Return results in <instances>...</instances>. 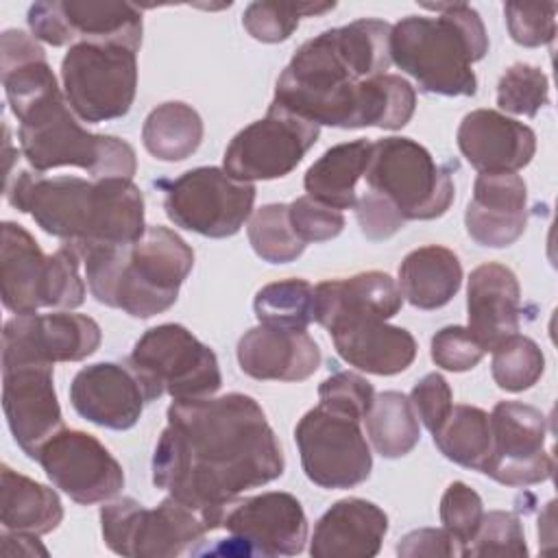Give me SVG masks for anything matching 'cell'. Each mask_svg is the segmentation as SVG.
I'll list each match as a JSON object with an SVG mask.
<instances>
[{"label":"cell","instance_id":"6da1fadb","mask_svg":"<svg viewBox=\"0 0 558 558\" xmlns=\"http://www.w3.org/2000/svg\"><path fill=\"white\" fill-rule=\"evenodd\" d=\"M166 418L153 484L198 510L209 532L227 504L283 475L281 442L248 395L172 401Z\"/></svg>","mask_w":558,"mask_h":558},{"label":"cell","instance_id":"7a4b0ae2","mask_svg":"<svg viewBox=\"0 0 558 558\" xmlns=\"http://www.w3.org/2000/svg\"><path fill=\"white\" fill-rule=\"evenodd\" d=\"M390 31L384 20L362 17L307 39L279 74L272 102L318 126H405L416 92L386 72L392 63Z\"/></svg>","mask_w":558,"mask_h":558},{"label":"cell","instance_id":"3957f363","mask_svg":"<svg viewBox=\"0 0 558 558\" xmlns=\"http://www.w3.org/2000/svg\"><path fill=\"white\" fill-rule=\"evenodd\" d=\"M4 196L48 235L76 246L126 244L146 229L144 196L131 179L87 181L20 170L4 179Z\"/></svg>","mask_w":558,"mask_h":558},{"label":"cell","instance_id":"277c9868","mask_svg":"<svg viewBox=\"0 0 558 558\" xmlns=\"http://www.w3.org/2000/svg\"><path fill=\"white\" fill-rule=\"evenodd\" d=\"M76 248L85 264L92 296L133 318H150L172 307L194 266L190 244L161 225L146 227L137 240L126 244Z\"/></svg>","mask_w":558,"mask_h":558},{"label":"cell","instance_id":"5b68a950","mask_svg":"<svg viewBox=\"0 0 558 558\" xmlns=\"http://www.w3.org/2000/svg\"><path fill=\"white\" fill-rule=\"evenodd\" d=\"M423 7L436 15L399 20L390 31V59L425 94L473 96L477 76L471 65L488 52L480 13L464 2Z\"/></svg>","mask_w":558,"mask_h":558},{"label":"cell","instance_id":"8992f818","mask_svg":"<svg viewBox=\"0 0 558 558\" xmlns=\"http://www.w3.org/2000/svg\"><path fill=\"white\" fill-rule=\"evenodd\" d=\"M72 113L59 87L13 113L20 122L22 155L35 172L76 166L92 179H133L137 168L133 146L116 135L89 133Z\"/></svg>","mask_w":558,"mask_h":558},{"label":"cell","instance_id":"52a82bcc","mask_svg":"<svg viewBox=\"0 0 558 558\" xmlns=\"http://www.w3.org/2000/svg\"><path fill=\"white\" fill-rule=\"evenodd\" d=\"M81 264L83 257L74 244L63 242L52 255H46L22 225L2 222V303L15 316L37 314L41 307L74 310L83 305Z\"/></svg>","mask_w":558,"mask_h":558},{"label":"cell","instance_id":"ba28073f","mask_svg":"<svg viewBox=\"0 0 558 558\" xmlns=\"http://www.w3.org/2000/svg\"><path fill=\"white\" fill-rule=\"evenodd\" d=\"M364 179L368 192L386 198L405 222L440 218L456 194L451 174L410 137L373 142Z\"/></svg>","mask_w":558,"mask_h":558},{"label":"cell","instance_id":"9c48e42d","mask_svg":"<svg viewBox=\"0 0 558 558\" xmlns=\"http://www.w3.org/2000/svg\"><path fill=\"white\" fill-rule=\"evenodd\" d=\"M126 362L140 375L148 401L163 392L174 401L214 397L222 386L216 353L177 323L146 329Z\"/></svg>","mask_w":558,"mask_h":558},{"label":"cell","instance_id":"30bf717a","mask_svg":"<svg viewBox=\"0 0 558 558\" xmlns=\"http://www.w3.org/2000/svg\"><path fill=\"white\" fill-rule=\"evenodd\" d=\"M63 96L87 124L129 113L137 92V50L124 44L76 41L61 61Z\"/></svg>","mask_w":558,"mask_h":558},{"label":"cell","instance_id":"8fae6325","mask_svg":"<svg viewBox=\"0 0 558 558\" xmlns=\"http://www.w3.org/2000/svg\"><path fill=\"white\" fill-rule=\"evenodd\" d=\"M100 530L105 545L126 558L181 556L209 532L203 514L172 495L153 510L133 497L113 499L100 508Z\"/></svg>","mask_w":558,"mask_h":558},{"label":"cell","instance_id":"7c38bea8","mask_svg":"<svg viewBox=\"0 0 558 558\" xmlns=\"http://www.w3.org/2000/svg\"><path fill=\"white\" fill-rule=\"evenodd\" d=\"M159 185L170 222L205 238H231L253 214L255 185L233 179L225 168L201 166Z\"/></svg>","mask_w":558,"mask_h":558},{"label":"cell","instance_id":"4fadbf2b","mask_svg":"<svg viewBox=\"0 0 558 558\" xmlns=\"http://www.w3.org/2000/svg\"><path fill=\"white\" fill-rule=\"evenodd\" d=\"M360 423V418L323 403L301 416L294 427V442L310 482L336 490L368 480L373 456Z\"/></svg>","mask_w":558,"mask_h":558},{"label":"cell","instance_id":"5bb4252c","mask_svg":"<svg viewBox=\"0 0 558 558\" xmlns=\"http://www.w3.org/2000/svg\"><path fill=\"white\" fill-rule=\"evenodd\" d=\"M320 126L270 102L262 120L233 135L225 150V172L238 181H270L290 174L316 144Z\"/></svg>","mask_w":558,"mask_h":558},{"label":"cell","instance_id":"9a60e30c","mask_svg":"<svg viewBox=\"0 0 558 558\" xmlns=\"http://www.w3.org/2000/svg\"><path fill=\"white\" fill-rule=\"evenodd\" d=\"M216 530H227V554L244 556H294L301 554L307 541V519L301 501L281 490H270L253 497H238L227 504Z\"/></svg>","mask_w":558,"mask_h":558},{"label":"cell","instance_id":"2e32d148","mask_svg":"<svg viewBox=\"0 0 558 558\" xmlns=\"http://www.w3.org/2000/svg\"><path fill=\"white\" fill-rule=\"evenodd\" d=\"M35 39L50 46L76 41L142 46V11L116 0H46L35 2L26 15Z\"/></svg>","mask_w":558,"mask_h":558},{"label":"cell","instance_id":"e0dca14e","mask_svg":"<svg viewBox=\"0 0 558 558\" xmlns=\"http://www.w3.org/2000/svg\"><path fill=\"white\" fill-rule=\"evenodd\" d=\"M35 460L52 486L81 506L109 501L124 488L120 462L96 436L81 429H59Z\"/></svg>","mask_w":558,"mask_h":558},{"label":"cell","instance_id":"ac0fdd59","mask_svg":"<svg viewBox=\"0 0 558 558\" xmlns=\"http://www.w3.org/2000/svg\"><path fill=\"white\" fill-rule=\"evenodd\" d=\"M493 456L484 475L504 486H532L547 482L554 458L545 451L547 418L534 405L499 401L490 412Z\"/></svg>","mask_w":558,"mask_h":558},{"label":"cell","instance_id":"d6986e66","mask_svg":"<svg viewBox=\"0 0 558 558\" xmlns=\"http://www.w3.org/2000/svg\"><path fill=\"white\" fill-rule=\"evenodd\" d=\"M100 340L98 323L85 314L13 316L2 331V364L81 362L96 353Z\"/></svg>","mask_w":558,"mask_h":558},{"label":"cell","instance_id":"ffe728a7","mask_svg":"<svg viewBox=\"0 0 558 558\" xmlns=\"http://www.w3.org/2000/svg\"><path fill=\"white\" fill-rule=\"evenodd\" d=\"M52 368L41 362L2 364L4 416L15 442L33 460L41 445L63 429Z\"/></svg>","mask_w":558,"mask_h":558},{"label":"cell","instance_id":"44dd1931","mask_svg":"<svg viewBox=\"0 0 558 558\" xmlns=\"http://www.w3.org/2000/svg\"><path fill=\"white\" fill-rule=\"evenodd\" d=\"M72 408L89 423L107 429H131L150 403L140 375L124 360L81 368L70 384Z\"/></svg>","mask_w":558,"mask_h":558},{"label":"cell","instance_id":"7402d4cb","mask_svg":"<svg viewBox=\"0 0 558 558\" xmlns=\"http://www.w3.org/2000/svg\"><path fill=\"white\" fill-rule=\"evenodd\" d=\"M466 233L482 246L504 248L527 227V187L517 172H480L464 211Z\"/></svg>","mask_w":558,"mask_h":558},{"label":"cell","instance_id":"603a6c76","mask_svg":"<svg viewBox=\"0 0 558 558\" xmlns=\"http://www.w3.org/2000/svg\"><path fill=\"white\" fill-rule=\"evenodd\" d=\"M458 148L477 172H519L536 153V133L499 111L466 113L456 135Z\"/></svg>","mask_w":558,"mask_h":558},{"label":"cell","instance_id":"cb8c5ba5","mask_svg":"<svg viewBox=\"0 0 558 558\" xmlns=\"http://www.w3.org/2000/svg\"><path fill=\"white\" fill-rule=\"evenodd\" d=\"M320 349L307 329L259 323L238 340V364L253 379L303 381L320 366Z\"/></svg>","mask_w":558,"mask_h":558},{"label":"cell","instance_id":"d4e9b609","mask_svg":"<svg viewBox=\"0 0 558 558\" xmlns=\"http://www.w3.org/2000/svg\"><path fill=\"white\" fill-rule=\"evenodd\" d=\"M338 355L371 375H397L416 357V340L403 329L388 325L379 316L344 318L327 327Z\"/></svg>","mask_w":558,"mask_h":558},{"label":"cell","instance_id":"484cf974","mask_svg":"<svg viewBox=\"0 0 558 558\" xmlns=\"http://www.w3.org/2000/svg\"><path fill=\"white\" fill-rule=\"evenodd\" d=\"M519 279L508 266L486 262L471 270L466 286V329L484 351H493L519 331Z\"/></svg>","mask_w":558,"mask_h":558},{"label":"cell","instance_id":"4316f807","mask_svg":"<svg viewBox=\"0 0 558 558\" xmlns=\"http://www.w3.org/2000/svg\"><path fill=\"white\" fill-rule=\"evenodd\" d=\"M388 532L386 512L362 497L336 501L318 521L310 541L314 558H373Z\"/></svg>","mask_w":558,"mask_h":558},{"label":"cell","instance_id":"83f0119b","mask_svg":"<svg viewBox=\"0 0 558 558\" xmlns=\"http://www.w3.org/2000/svg\"><path fill=\"white\" fill-rule=\"evenodd\" d=\"M403 305L399 286L388 272L366 270L344 279H327L314 288V320L331 327L338 320L355 316L392 318Z\"/></svg>","mask_w":558,"mask_h":558},{"label":"cell","instance_id":"f1b7e54d","mask_svg":"<svg viewBox=\"0 0 558 558\" xmlns=\"http://www.w3.org/2000/svg\"><path fill=\"white\" fill-rule=\"evenodd\" d=\"M462 286V264L458 255L438 244L410 251L399 266V292L418 310L447 305Z\"/></svg>","mask_w":558,"mask_h":558},{"label":"cell","instance_id":"f546056e","mask_svg":"<svg viewBox=\"0 0 558 558\" xmlns=\"http://www.w3.org/2000/svg\"><path fill=\"white\" fill-rule=\"evenodd\" d=\"M373 142L360 137L327 148L305 172L303 187L314 201L338 211L357 203V181L364 177Z\"/></svg>","mask_w":558,"mask_h":558},{"label":"cell","instance_id":"4dcf8cb0","mask_svg":"<svg viewBox=\"0 0 558 558\" xmlns=\"http://www.w3.org/2000/svg\"><path fill=\"white\" fill-rule=\"evenodd\" d=\"M0 70L13 113L59 87L44 48L17 28H7L0 37Z\"/></svg>","mask_w":558,"mask_h":558},{"label":"cell","instance_id":"1f68e13d","mask_svg":"<svg viewBox=\"0 0 558 558\" xmlns=\"http://www.w3.org/2000/svg\"><path fill=\"white\" fill-rule=\"evenodd\" d=\"M0 477L2 530L39 536L59 527L63 519V506L52 488L13 471L9 464H2Z\"/></svg>","mask_w":558,"mask_h":558},{"label":"cell","instance_id":"d6a6232c","mask_svg":"<svg viewBox=\"0 0 558 558\" xmlns=\"http://www.w3.org/2000/svg\"><path fill=\"white\" fill-rule=\"evenodd\" d=\"M438 451L464 466L484 473L493 456L490 414L482 408L458 403L451 408L445 423L432 434Z\"/></svg>","mask_w":558,"mask_h":558},{"label":"cell","instance_id":"836d02e7","mask_svg":"<svg viewBox=\"0 0 558 558\" xmlns=\"http://www.w3.org/2000/svg\"><path fill=\"white\" fill-rule=\"evenodd\" d=\"M203 120L198 111L181 100L155 107L142 126L144 148L161 161H183L203 142Z\"/></svg>","mask_w":558,"mask_h":558},{"label":"cell","instance_id":"e575fe53","mask_svg":"<svg viewBox=\"0 0 558 558\" xmlns=\"http://www.w3.org/2000/svg\"><path fill=\"white\" fill-rule=\"evenodd\" d=\"M364 421L368 440L381 458H401L410 453L421 438L414 405L410 397L397 390H384L375 395Z\"/></svg>","mask_w":558,"mask_h":558},{"label":"cell","instance_id":"d590c367","mask_svg":"<svg viewBox=\"0 0 558 558\" xmlns=\"http://www.w3.org/2000/svg\"><path fill=\"white\" fill-rule=\"evenodd\" d=\"M253 310L259 323L307 329L314 320V286L305 279H281L257 290Z\"/></svg>","mask_w":558,"mask_h":558},{"label":"cell","instance_id":"8d00e7d4","mask_svg":"<svg viewBox=\"0 0 558 558\" xmlns=\"http://www.w3.org/2000/svg\"><path fill=\"white\" fill-rule=\"evenodd\" d=\"M246 233L255 255L268 264L294 262L307 246L294 233L288 216V205L283 203H270L255 209L248 218Z\"/></svg>","mask_w":558,"mask_h":558},{"label":"cell","instance_id":"74e56055","mask_svg":"<svg viewBox=\"0 0 558 558\" xmlns=\"http://www.w3.org/2000/svg\"><path fill=\"white\" fill-rule=\"evenodd\" d=\"M545 371L541 347L521 333H512L493 349L490 373L495 384L506 392H523L532 388Z\"/></svg>","mask_w":558,"mask_h":558},{"label":"cell","instance_id":"f35d334b","mask_svg":"<svg viewBox=\"0 0 558 558\" xmlns=\"http://www.w3.org/2000/svg\"><path fill=\"white\" fill-rule=\"evenodd\" d=\"M333 7L336 2H251L244 9L242 26L257 41L279 44L296 31L301 17L323 15Z\"/></svg>","mask_w":558,"mask_h":558},{"label":"cell","instance_id":"ab89813d","mask_svg":"<svg viewBox=\"0 0 558 558\" xmlns=\"http://www.w3.org/2000/svg\"><path fill=\"white\" fill-rule=\"evenodd\" d=\"M549 102V81L547 74L530 63L510 65L497 83V105L499 109L534 118L538 109Z\"/></svg>","mask_w":558,"mask_h":558},{"label":"cell","instance_id":"60d3db41","mask_svg":"<svg viewBox=\"0 0 558 558\" xmlns=\"http://www.w3.org/2000/svg\"><path fill=\"white\" fill-rule=\"evenodd\" d=\"M464 556H527L521 519L508 510H490L482 517Z\"/></svg>","mask_w":558,"mask_h":558},{"label":"cell","instance_id":"b9f144b4","mask_svg":"<svg viewBox=\"0 0 558 558\" xmlns=\"http://www.w3.org/2000/svg\"><path fill=\"white\" fill-rule=\"evenodd\" d=\"M556 2H506L504 15L514 44L536 48L554 41L556 35Z\"/></svg>","mask_w":558,"mask_h":558},{"label":"cell","instance_id":"7bdbcfd3","mask_svg":"<svg viewBox=\"0 0 558 558\" xmlns=\"http://www.w3.org/2000/svg\"><path fill=\"white\" fill-rule=\"evenodd\" d=\"M484 517L482 497L464 482H451L440 497V521L447 532H451L462 545L464 551Z\"/></svg>","mask_w":558,"mask_h":558},{"label":"cell","instance_id":"ee69618b","mask_svg":"<svg viewBox=\"0 0 558 558\" xmlns=\"http://www.w3.org/2000/svg\"><path fill=\"white\" fill-rule=\"evenodd\" d=\"M373 399V384L351 371H338L318 386V403L351 414L360 421H364V416L368 414Z\"/></svg>","mask_w":558,"mask_h":558},{"label":"cell","instance_id":"f6af8a7d","mask_svg":"<svg viewBox=\"0 0 558 558\" xmlns=\"http://www.w3.org/2000/svg\"><path fill=\"white\" fill-rule=\"evenodd\" d=\"M288 216L294 233L301 242H327L342 233L344 216L342 211L327 207L312 196H299L288 205Z\"/></svg>","mask_w":558,"mask_h":558},{"label":"cell","instance_id":"bcb514c9","mask_svg":"<svg viewBox=\"0 0 558 558\" xmlns=\"http://www.w3.org/2000/svg\"><path fill=\"white\" fill-rule=\"evenodd\" d=\"M429 353L436 366L451 373H464L475 368L486 351L466 327L449 325L434 333Z\"/></svg>","mask_w":558,"mask_h":558},{"label":"cell","instance_id":"7dc6e473","mask_svg":"<svg viewBox=\"0 0 558 558\" xmlns=\"http://www.w3.org/2000/svg\"><path fill=\"white\" fill-rule=\"evenodd\" d=\"M410 401L416 416L432 434L445 423L453 408L449 381L440 373H427L423 379H418L410 392Z\"/></svg>","mask_w":558,"mask_h":558},{"label":"cell","instance_id":"c3c4849f","mask_svg":"<svg viewBox=\"0 0 558 558\" xmlns=\"http://www.w3.org/2000/svg\"><path fill=\"white\" fill-rule=\"evenodd\" d=\"M353 209H355V218L362 233L373 242L388 240L390 235H395L399 229L405 227V220L399 216V211L386 198L373 192L357 196V203Z\"/></svg>","mask_w":558,"mask_h":558},{"label":"cell","instance_id":"681fc988","mask_svg":"<svg viewBox=\"0 0 558 558\" xmlns=\"http://www.w3.org/2000/svg\"><path fill=\"white\" fill-rule=\"evenodd\" d=\"M397 554L401 558H460L464 556V545L445 527H421L397 543Z\"/></svg>","mask_w":558,"mask_h":558},{"label":"cell","instance_id":"f907efd6","mask_svg":"<svg viewBox=\"0 0 558 558\" xmlns=\"http://www.w3.org/2000/svg\"><path fill=\"white\" fill-rule=\"evenodd\" d=\"M0 541H2V554L7 558H13V556H48V549L39 543L37 534L2 530Z\"/></svg>","mask_w":558,"mask_h":558}]
</instances>
